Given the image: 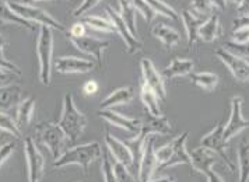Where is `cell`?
Instances as JSON below:
<instances>
[{
	"instance_id": "cell-1",
	"label": "cell",
	"mask_w": 249,
	"mask_h": 182,
	"mask_svg": "<svg viewBox=\"0 0 249 182\" xmlns=\"http://www.w3.org/2000/svg\"><path fill=\"white\" fill-rule=\"evenodd\" d=\"M102 157V147L98 142H91V143H84L74 147H70L65 150V153L53 161L55 168H62L68 167L71 164H76L83 168L84 172H87L91 163Z\"/></svg>"
},
{
	"instance_id": "cell-2",
	"label": "cell",
	"mask_w": 249,
	"mask_h": 182,
	"mask_svg": "<svg viewBox=\"0 0 249 182\" xmlns=\"http://www.w3.org/2000/svg\"><path fill=\"white\" fill-rule=\"evenodd\" d=\"M57 125L63 129L70 143H76L87 126V118L76 107L71 94H66L63 97V108Z\"/></svg>"
},
{
	"instance_id": "cell-3",
	"label": "cell",
	"mask_w": 249,
	"mask_h": 182,
	"mask_svg": "<svg viewBox=\"0 0 249 182\" xmlns=\"http://www.w3.org/2000/svg\"><path fill=\"white\" fill-rule=\"evenodd\" d=\"M53 35L52 30L46 25H39V36L36 44V55L39 62V80L44 86L51 84L52 66H53Z\"/></svg>"
},
{
	"instance_id": "cell-4",
	"label": "cell",
	"mask_w": 249,
	"mask_h": 182,
	"mask_svg": "<svg viewBox=\"0 0 249 182\" xmlns=\"http://www.w3.org/2000/svg\"><path fill=\"white\" fill-rule=\"evenodd\" d=\"M36 136L39 142L51 151L52 157L55 160L59 159L65 153V147L68 145L69 139L63 132V129L57 124L53 122L39 124L36 126Z\"/></svg>"
},
{
	"instance_id": "cell-5",
	"label": "cell",
	"mask_w": 249,
	"mask_h": 182,
	"mask_svg": "<svg viewBox=\"0 0 249 182\" xmlns=\"http://www.w3.org/2000/svg\"><path fill=\"white\" fill-rule=\"evenodd\" d=\"M14 12L17 13L18 16H21L23 18L31 21V23L38 24V25H46L51 30H56L60 33H66L68 28L57 21L56 18H53L51 14L39 7H35L34 4H24V3H9Z\"/></svg>"
},
{
	"instance_id": "cell-6",
	"label": "cell",
	"mask_w": 249,
	"mask_h": 182,
	"mask_svg": "<svg viewBox=\"0 0 249 182\" xmlns=\"http://www.w3.org/2000/svg\"><path fill=\"white\" fill-rule=\"evenodd\" d=\"M24 153L28 167V182H41L45 172V159L31 136L24 140Z\"/></svg>"
},
{
	"instance_id": "cell-7",
	"label": "cell",
	"mask_w": 249,
	"mask_h": 182,
	"mask_svg": "<svg viewBox=\"0 0 249 182\" xmlns=\"http://www.w3.org/2000/svg\"><path fill=\"white\" fill-rule=\"evenodd\" d=\"M227 143L228 142L224 139V125L223 124H217L214 129L212 132H209L207 135H204L200 140V145L203 147L210 148L212 151H214L215 154L224 161L227 168L231 172H234L237 170V167L227 153Z\"/></svg>"
},
{
	"instance_id": "cell-8",
	"label": "cell",
	"mask_w": 249,
	"mask_h": 182,
	"mask_svg": "<svg viewBox=\"0 0 249 182\" xmlns=\"http://www.w3.org/2000/svg\"><path fill=\"white\" fill-rule=\"evenodd\" d=\"M242 97L235 95L231 98V114L230 119L224 125V139L227 142L241 133L244 129L249 127V119H245L242 115Z\"/></svg>"
},
{
	"instance_id": "cell-9",
	"label": "cell",
	"mask_w": 249,
	"mask_h": 182,
	"mask_svg": "<svg viewBox=\"0 0 249 182\" xmlns=\"http://www.w3.org/2000/svg\"><path fill=\"white\" fill-rule=\"evenodd\" d=\"M140 68H142V74H143V83L147 84L151 90L154 91L161 101L167 100V89H165V81L162 74L160 73L157 68L154 66L153 60L144 57L140 62Z\"/></svg>"
},
{
	"instance_id": "cell-10",
	"label": "cell",
	"mask_w": 249,
	"mask_h": 182,
	"mask_svg": "<svg viewBox=\"0 0 249 182\" xmlns=\"http://www.w3.org/2000/svg\"><path fill=\"white\" fill-rule=\"evenodd\" d=\"M107 13H108V16H109V20H111V23L113 24L116 33L121 35V38L124 39L126 51H127L129 54H132V55H133V54H137L139 51H142L143 44H142V42L137 39V36H135V35L132 34V31L127 28V25H126L124 20H122L119 12H118L116 9H113L112 6H108V7H107Z\"/></svg>"
},
{
	"instance_id": "cell-11",
	"label": "cell",
	"mask_w": 249,
	"mask_h": 182,
	"mask_svg": "<svg viewBox=\"0 0 249 182\" xmlns=\"http://www.w3.org/2000/svg\"><path fill=\"white\" fill-rule=\"evenodd\" d=\"M154 140L156 136L151 135L148 136L147 142H146V148L143 153V157L139 163L137 167V181L139 182H148L154 172L157 171L159 163H157V157H156V147H154Z\"/></svg>"
},
{
	"instance_id": "cell-12",
	"label": "cell",
	"mask_w": 249,
	"mask_h": 182,
	"mask_svg": "<svg viewBox=\"0 0 249 182\" xmlns=\"http://www.w3.org/2000/svg\"><path fill=\"white\" fill-rule=\"evenodd\" d=\"M215 56L218 57L228 70L231 72V74L234 76V79L241 83H248L249 81V62L245 59L235 56L232 54H230L224 48H218L215 51Z\"/></svg>"
},
{
	"instance_id": "cell-13",
	"label": "cell",
	"mask_w": 249,
	"mask_h": 182,
	"mask_svg": "<svg viewBox=\"0 0 249 182\" xmlns=\"http://www.w3.org/2000/svg\"><path fill=\"white\" fill-rule=\"evenodd\" d=\"M70 42L79 49L80 52L83 54H87L94 57L95 63L98 66L102 65V55H104V51L111 45L109 41H102L98 38H94V36H80V38H69Z\"/></svg>"
},
{
	"instance_id": "cell-14",
	"label": "cell",
	"mask_w": 249,
	"mask_h": 182,
	"mask_svg": "<svg viewBox=\"0 0 249 182\" xmlns=\"http://www.w3.org/2000/svg\"><path fill=\"white\" fill-rule=\"evenodd\" d=\"M97 66L95 60L80 59L76 56H60L53 60V68L60 74H71V73H87L94 70Z\"/></svg>"
},
{
	"instance_id": "cell-15",
	"label": "cell",
	"mask_w": 249,
	"mask_h": 182,
	"mask_svg": "<svg viewBox=\"0 0 249 182\" xmlns=\"http://www.w3.org/2000/svg\"><path fill=\"white\" fill-rule=\"evenodd\" d=\"M100 118H102L104 121H107L108 124L116 126V127H121L126 132H129L130 135L136 136L140 133L142 130V125L143 122L135 119V118H129V116H124L121 112H116L113 109H100Z\"/></svg>"
},
{
	"instance_id": "cell-16",
	"label": "cell",
	"mask_w": 249,
	"mask_h": 182,
	"mask_svg": "<svg viewBox=\"0 0 249 182\" xmlns=\"http://www.w3.org/2000/svg\"><path fill=\"white\" fill-rule=\"evenodd\" d=\"M104 142H105V146L109 150L111 156L113 157V161L124 164L127 168H133V154H132L130 147L127 146V143L119 140L118 137L112 136L109 132H105Z\"/></svg>"
},
{
	"instance_id": "cell-17",
	"label": "cell",
	"mask_w": 249,
	"mask_h": 182,
	"mask_svg": "<svg viewBox=\"0 0 249 182\" xmlns=\"http://www.w3.org/2000/svg\"><path fill=\"white\" fill-rule=\"evenodd\" d=\"M189 154H191V167L196 172H200L203 175H206L213 168V165L217 163V159H218V156L214 151H212L210 148L203 147V146L195 148Z\"/></svg>"
},
{
	"instance_id": "cell-18",
	"label": "cell",
	"mask_w": 249,
	"mask_h": 182,
	"mask_svg": "<svg viewBox=\"0 0 249 182\" xmlns=\"http://www.w3.org/2000/svg\"><path fill=\"white\" fill-rule=\"evenodd\" d=\"M186 140H188V132H183L182 135L172 139V145H174L172 156H171L170 161L165 164L164 170L168 167L179 165V164H189L191 165V154L186 150Z\"/></svg>"
},
{
	"instance_id": "cell-19",
	"label": "cell",
	"mask_w": 249,
	"mask_h": 182,
	"mask_svg": "<svg viewBox=\"0 0 249 182\" xmlns=\"http://www.w3.org/2000/svg\"><path fill=\"white\" fill-rule=\"evenodd\" d=\"M223 35V28L220 24V14L215 12L210 17H207L199 30V41L210 44L217 41Z\"/></svg>"
},
{
	"instance_id": "cell-20",
	"label": "cell",
	"mask_w": 249,
	"mask_h": 182,
	"mask_svg": "<svg viewBox=\"0 0 249 182\" xmlns=\"http://www.w3.org/2000/svg\"><path fill=\"white\" fill-rule=\"evenodd\" d=\"M151 35L156 39H160L167 49H172L181 42L179 33L162 21H159L151 27Z\"/></svg>"
},
{
	"instance_id": "cell-21",
	"label": "cell",
	"mask_w": 249,
	"mask_h": 182,
	"mask_svg": "<svg viewBox=\"0 0 249 182\" xmlns=\"http://www.w3.org/2000/svg\"><path fill=\"white\" fill-rule=\"evenodd\" d=\"M195 63L191 59L186 57H175L171 60V63L162 70L164 79H175V77H183L192 74Z\"/></svg>"
},
{
	"instance_id": "cell-22",
	"label": "cell",
	"mask_w": 249,
	"mask_h": 182,
	"mask_svg": "<svg viewBox=\"0 0 249 182\" xmlns=\"http://www.w3.org/2000/svg\"><path fill=\"white\" fill-rule=\"evenodd\" d=\"M0 21L6 24H14V25H18L21 28H25L28 31H35L38 24L31 23L28 20L23 18L21 16H18L17 13L13 10L9 4L7 0H0Z\"/></svg>"
},
{
	"instance_id": "cell-23",
	"label": "cell",
	"mask_w": 249,
	"mask_h": 182,
	"mask_svg": "<svg viewBox=\"0 0 249 182\" xmlns=\"http://www.w3.org/2000/svg\"><path fill=\"white\" fill-rule=\"evenodd\" d=\"M135 97V91L133 87L126 86V87H119L116 90H113L109 95H107L102 100L100 109H113V107L116 105H124L129 104Z\"/></svg>"
},
{
	"instance_id": "cell-24",
	"label": "cell",
	"mask_w": 249,
	"mask_h": 182,
	"mask_svg": "<svg viewBox=\"0 0 249 182\" xmlns=\"http://www.w3.org/2000/svg\"><path fill=\"white\" fill-rule=\"evenodd\" d=\"M21 86L20 84H9L0 87V111H10L17 107L21 101Z\"/></svg>"
},
{
	"instance_id": "cell-25",
	"label": "cell",
	"mask_w": 249,
	"mask_h": 182,
	"mask_svg": "<svg viewBox=\"0 0 249 182\" xmlns=\"http://www.w3.org/2000/svg\"><path fill=\"white\" fill-rule=\"evenodd\" d=\"M171 122L165 115H160V116H151L147 115V119L143 122L142 130L144 135H168L171 132Z\"/></svg>"
},
{
	"instance_id": "cell-26",
	"label": "cell",
	"mask_w": 249,
	"mask_h": 182,
	"mask_svg": "<svg viewBox=\"0 0 249 182\" xmlns=\"http://www.w3.org/2000/svg\"><path fill=\"white\" fill-rule=\"evenodd\" d=\"M181 20L183 27L186 30V38H188V45L192 46L199 41V30L202 27L204 20L196 17L191 10H183L181 14Z\"/></svg>"
},
{
	"instance_id": "cell-27",
	"label": "cell",
	"mask_w": 249,
	"mask_h": 182,
	"mask_svg": "<svg viewBox=\"0 0 249 182\" xmlns=\"http://www.w3.org/2000/svg\"><path fill=\"white\" fill-rule=\"evenodd\" d=\"M140 100H142V103L144 105L148 115H151V116L162 115L161 108H160V101L161 100L159 98V95L144 83H142V87H140Z\"/></svg>"
},
{
	"instance_id": "cell-28",
	"label": "cell",
	"mask_w": 249,
	"mask_h": 182,
	"mask_svg": "<svg viewBox=\"0 0 249 182\" xmlns=\"http://www.w3.org/2000/svg\"><path fill=\"white\" fill-rule=\"evenodd\" d=\"M34 107H35V100L33 97H28L23 101H20V104L17 105V109H16V124L20 129H23L25 126H28L33 121V116H34Z\"/></svg>"
},
{
	"instance_id": "cell-29",
	"label": "cell",
	"mask_w": 249,
	"mask_h": 182,
	"mask_svg": "<svg viewBox=\"0 0 249 182\" xmlns=\"http://www.w3.org/2000/svg\"><path fill=\"white\" fill-rule=\"evenodd\" d=\"M119 14L122 17L127 28L132 31V34L137 36V25H136V9L133 7L130 0H119Z\"/></svg>"
},
{
	"instance_id": "cell-30",
	"label": "cell",
	"mask_w": 249,
	"mask_h": 182,
	"mask_svg": "<svg viewBox=\"0 0 249 182\" xmlns=\"http://www.w3.org/2000/svg\"><path fill=\"white\" fill-rule=\"evenodd\" d=\"M189 76L192 84L200 87L202 90L213 91L218 86V76L212 72H199V73H192Z\"/></svg>"
},
{
	"instance_id": "cell-31",
	"label": "cell",
	"mask_w": 249,
	"mask_h": 182,
	"mask_svg": "<svg viewBox=\"0 0 249 182\" xmlns=\"http://www.w3.org/2000/svg\"><path fill=\"white\" fill-rule=\"evenodd\" d=\"M238 170L239 182L249 181V143L247 140L241 142L238 146Z\"/></svg>"
},
{
	"instance_id": "cell-32",
	"label": "cell",
	"mask_w": 249,
	"mask_h": 182,
	"mask_svg": "<svg viewBox=\"0 0 249 182\" xmlns=\"http://www.w3.org/2000/svg\"><path fill=\"white\" fill-rule=\"evenodd\" d=\"M81 23H84L87 27H90L95 31H101V33H107V34L116 33L111 20L102 18L100 16H86L81 18Z\"/></svg>"
},
{
	"instance_id": "cell-33",
	"label": "cell",
	"mask_w": 249,
	"mask_h": 182,
	"mask_svg": "<svg viewBox=\"0 0 249 182\" xmlns=\"http://www.w3.org/2000/svg\"><path fill=\"white\" fill-rule=\"evenodd\" d=\"M189 10H191L196 17H199V18H202V20H206L207 17H210L213 13H215L214 6L210 3V0H192V1H191V9H189Z\"/></svg>"
},
{
	"instance_id": "cell-34",
	"label": "cell",
	"mask_w": 249,
	"mask_h": 182,
	"mask_svg": "<svg viewBox=\"0 0 249 182\" xmlns=\"http://www.w3.org/2000/svg\"><path fill=\"white\" fill-rule=\"evenodd\" d=\"M0 130L6 132L7 135H12L16 139L21 137V129L17 126L16 121L13 119L9 114H6L4 111H0Z\"/></svg>"
},
{
	"instance_id": "cell-35",
	"label": "cell",
	"mask_w": 249,
	"mask_h": 182,
	"mask_svg": "<svg viewBox=\"0 0 249 182\" xmlns=\"http://www.w3.org/2000/svg\"><path fill=\"white\" fill-rule=\"evenodd\" d=\"M146 1L151 6V9L157 14H161V16L170 18L172 21H178L179 20L178 13L175 12L170 4H167L165 1H162V0H146Z\"/></svg>"
},
{
	"instance_id": "cell-36",
	"label": "cell",
	"mask_w": 249,
	"mask_h": 182,
	"mask_svg": "<svg viewBox=\"0 0 249 182\" xmlns=\"http://www.w3.org/2000/svg\"><path fill=\"white\" fill-rule=\"evenodd\" d=\"M130 1H132L133 7L136 9V12L139 14H142V17L147 21V24L153 23V20L156 18L157 13L151 9V6L148 4L146 0H130Z\"/></svg>"
},
{
	"instance_id": "cell-37",
	"label": "cell",
	"mask_w": 249,
	"mask_h": 182,
	"mask_svg": "<svg viewBox=\"0 0 249 182\" xmlns=\"http://www.w3.org/2000/svg\"><path fill=\"white\" fill-rule=\"evenodd\" d=\"M223 48L226 51H228L230 54L241 57V59H245V60L249 62V42H247V44H238V42H234V41H227Z\"/></svg>"
},
{
	"instance_id": "cell-38",
	"label": "cell",
	"mask_w": 249,
	"mask_h": 182,
	"mask_svg": "<svg viewBox=\"0 0 249 182\" xmlns=\"http://www.w3.org/2000/svg\"><path fill=\"white\" fill-rule=\"evenodd\" d=\"M113 171H115L118 182H137L133 174L130 172V168H127L126 165L118 161H113Z\"/></svg>"
},
{
	"instance_id": "cell-39",
	"label": "cell",
	"mask_w": 249,
	"mask_h": 182,
	"mask_svg": "<svg viewBox=\"0 0 249 182\" xmlns=\"http://www.w3.org/2000/svg\"><path fill=\"white\" fill-rule=\"evenodd\" d=\"M101 171L104 182H118L116 175H115V171H113V163L111 161V159H109L107 154H104V153H102Z\"/></svg>"
},
{
	"instance_id": "cell-40",
	"label": "cell",
	"mask_w": 249,
	"mask_h": 182,
	"mask_svg": "<svg viewBox=\"0 0 249 182\" xmlns=\"http://www.w3.org/2000/svg\"><path fill=\"white\" fill-rule=\"evenodd\" d=\"M102 0H83L81 3H80L79 6L74 9V12H73V16L74 17H77V18H80V17H83L86 13L91 12L94 7H97L100 3H101Z\"/></svg>"
},
{
	"instance_id": "cell-41",
	"label": "cell",
	"mask_w": 249,
	"mask_h": 182,
	"mask_svg": "<svg viewBox=\"0 0 249 182\" xmlns=\"http://www.w3.org/2000/svg\"><path fill=\"white\" fill-rule=\"evenodd\" d=\"M234 42L238 44H247L249 42V27H241L232 30V36H231Z\"/></svg>"
},
{
	"instance_id": "cell-42",
	"label": "cell",
	"mask_w": 249,
	"mask_h": 182,
	"mask_svg": "<svg viewBox=\"0 0 249 182\" xmlns=\"http://www.w3.org/2000/svg\"><path fill=\"white\" fill-rule=\"evenodd\" d=\"M66 33H68L69 38H80V36H84L86 35V24L81 23V21L74 23Z\"/></svg>"
},
{
	"instance_id": "cell-43",
	"label": "cell",
	"mask_w": 249,
	"mask_h": 182,
	"mask_svg": "<svg viewBox=\"0 0 249 182\" xmlns=\"http://www.w3.org/2000/svg\"><path fill=\"white\" fill-rule=\"evenodd\" d=\"M14 147H16V146H14L13 142H7V143H4V145L0 146V167L4 164L6 160L12 156L13 151H14Z\"/></svg>"
},
{
	"instance_id": "cell-44",
	"label": "cell",
	"mask_w": 249,
	"mask_h": 182,
	"mask_svg": "<svg viewBox=\"0 0 249 182\" xmlns=\"http://www.w3.org/2000/svg\"><path fill=\"white\" fill-rule=\"evenodd\" d=\"M0 69H4L7 72H12V73H14L18 77L21 76V69L18 68L17 65H14L10 60H7L6 57H0Z\"/></svg>"
},
{
	"instance_id": "cell-45",
	"label": "cell",
	"mask_w": 249,
	"mask_h": 182,
	"mask_svg": "<svg viewBox=\"0 0 249 182\" xmlns=\"http://www.w3.org/2000/svg\"><path fill=\"white\" fill-rule=\"evenodd\" d=\"M16 77V74L12 73V72H7L4 69H0V87L3 86H9V84H13L12 81Z\"/></svg>"
},
{
	"instance_id": "cell-46",
	"label": "cell",
	"mask_w": 249,
	"mask_h": 182,
	"mask_svg": "<svg viewBox=\"0 0 249 182\" xmlns=\"http://www.w3.org/2000/svg\"><path fill=\"white\" fill-rule=\"evenodd\" d=\"M98 83L95 81V80H89V81H86L84 83V86H83V92L86 94V95H94L97 91H98Z\"/></svg>"
},
{
	"instance_id": "cell-47",
	"label": "cell",
	"mask_w": 249,
	"mask_h": 182,
	"mask_svg": "<svg viewBox=\"0 0 249 182\" xmlns=\"http://www.w3.org/2000/svg\"><path fill=\"white\" fill-rule=\"evenodd\" d=\"M237 12L239 16H249V0H241L237 6Z\"/></svg>"
},
{
	"instance_id": "cell-48",
	"label": "cell",
	"mask_w": 249,
	"mask_h": 182,
	"mask_svg": "<svg viewBox=\"0 0 249 182\" xmlns=\"http://www.w3.org/2000/svg\"><path fill=\"white\" fill-rule=\"evenodd\" d=\"M206 181L207 182H224V180H223V177L218 174V172H215V171L210 170L206 175Z\"/></svg>"
},
{
	"instance_id": "cell-49",
	"label": "cell",
	"mask_w": 249,
	"mask_h": 182,
	"mask_svg": "<svg viewBox=\"0 0 249 182\" xmlns=\"http://www.w3.org/2000/svg\"><path fill=\"white\" fill-rule=\"evenodd\" d=\"M241 27H249V16H239L234 20V30Z\"/></svg>"
},
{
	"instance_id": "cell-50",
	"label": "cell",
	"mask_w": 249,
	"mask_h": 182,
	"mask_svg": "<svg viewBox=\"0 0 249 182\" xmlns=\"http://www.w3.org/2000/svg\"><path fill=\"white\" fill-rule=\"evenodd\" d=\"M210 3L214 6V9L215 10H218V12L224 10L227 6V0H210Z\"/></svg>"
},
{
	"instance_id": "cell-51",
	"label": "cell",
	"mask_w": 249,
	"mask_h": 182,
	"mask_svg": "<svg viewBox=\"0 0 249 182\" xmlns=\"http://www.w3.org/2000/svg\"><path fill=\"white\" fill-rule=\"evenodd\" d=\"M148 182H175V180L171 177H160V178H151Z\"/></svg>"
},
{
	"instance_id": "cell-52",
	"label": "cell",
	"mask_w": 249,
	"mask_h": 182,
	"mask_svg": "<svg viewBox=\"0 0 249 182\" xmlns=\"http://www.w3.org/2000/svg\"><path fill=\"white\" fill-rule=\"evenodd\" d=\"M4 46H6V39L3 35H0V57H4Z\"/></svg>"
},
{
	"instance_id": "cell-53",
	"label": "cell",
	"mask_w": 249,
	"mask_h": 182,
	"mask_svg": "<svg viewBox=\"0 0 249 182\" xmlns=\"http://www.w3.org/2000/svg\"><path fill=\"white\" fill-rule=\"evenodd\" d=\"M36 1H41V0H21V3L24 4H34Z\"/></svg>"
},
{
	"instance_id": "cell-54",
	"label": "cell",
	"mask_w": 249,
	"mask_h": 182,
	"mask_svg": "<svg viewBox=\"0 0 249 182\" xmlns=\"http://www.w3.org/2000/svg\"><path fill=\"white\" fill-rule=\"evenodd\" d=\"M228 1H232V3H234V4H239V1H241V0H228Z\"/></svg>"
},
{
	"instance_id": "cell-55",
	"label": "cell",
	"mask_w": 249,
	"mask_h": 182,
	"mask_svg": "<svg viewBox=\"0 0 249 182\" xmlns=\"http://www.w3.org/2000/svg\"><path fill=\"white\" fill-rule=\"evenodd\" d=\"M4 133H6V132H3V130H0V139L3 137V135H4Z\"/></svg>"
}]
</instances>
